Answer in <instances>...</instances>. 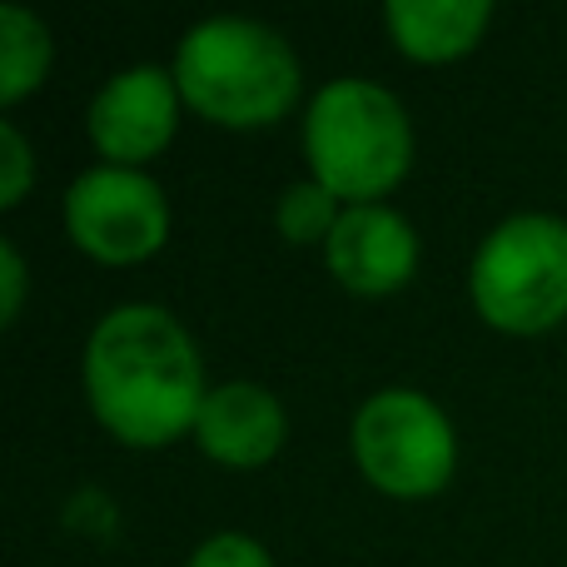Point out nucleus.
Segmentation results:
<instances>
[{"label":"nucleus","instance_id":"obj_1","mask_svg":"<svg viewBox=\"0 0 567 567\" xmlns=\"http://www.w3.org/2000/svg\"><path fill=\"white\" fill-rule=\"evenodd\" d=\"M85 393L95 419L130 449H165L195 433L209 399L195 339L159 303H120L95 323Z\"/></svg>","mask_w":567,"mask_h":567},{"label":"nucleus","instance_id":"obj_2","mask_svg":"<svg viewBox=\"0 0 567 567\" xmlns=\"http://www.w3.org/2000/svg\"><path fill=\"white\" fill-rule=\"evenodd\" d=\"M179 100L225 130H259L299 100V60L279 30L245 16L199 20L175 55Z\"/></svg>","mask_w":567,"mask_h":567},{"label":"nucleus","instance_id":"obj_3","mask_svg":"<svg viewBox=\"0 0 567 567\" xmlns=\"http://www.w3.org/2000/svg\"><path fill=\"white\" fill-rule=\"evenodd\" d=\"M303 159L313 179L349 205L389 195L413 159V130L399 95L373 80H329L303 120Z\"/></svg>","mask_w":567,"mask_h":567},{"label":"nucleus","instance_id":"obj_4","mask_svg":"<svg viewBox=\"0 0 567 567\" xmlns=\"http://www.w3.org/2000/svg\"><path fill=\"white\" fill-rule=\"evenodd\" d=\"M478 313L503 333H548L567 319V219L513 215L483 239L468 275Z\"/></svg>","mask_w":567,"mask_h":567},{"label":"nucleus","instance_id":"obj_5","mask_svg":"<svg viewBox=\"0 0 567 567\" xmlns=\"http://www.w3.org/2000/svg\"><path fill=\"white\" fill-rule=\"evenodd\" d=\"M353 458L359 473L389 498H429L453 478L458 439L429 393L379 389L353 413Z\"/></svg>","mask_w":567,"mask_h":567},{"label":"nucleus","instance_id":"obj_6","mask_svg":"<svg viewBox=\"0 0 567 567\" xmlns=\"http://www.w3.org/2000/svg\"><path fill=\"white\" fill-rule=\"evenodd\" d=\"M65 229L100 265H140L169 235L165 189L140 169H85L65 189Z\"/></svg>","mask_w":567,"mask_h":567},{"label":"nucleus","instance_id":"obj_7","mask_svg":"<svg viewBox=\"0 0 567 567\" xmlns=\"http://www.w3.org/2000/svg\"><path fill=\"white\" fill-rule=\"evenodd\" d=\"M179 115V85L159 65L120 70L100 85L90 100V140L95 150L120 169H135L155 159L175 135Z\"/></svg>","mask_w":567,"mask_h":567},{"label":"nucleus","instance_id":"obj_8","mask_svg":"<svg viewBox=\"0 0 567 567\" xmlns=\"http://www.w3.org/2000/svg\"><path fill=\"white\" fill-rule=\"evenodd\" d=\"M329 269L349 293L379 299L413 279L419 269V235L413 225L389 205H349L333 225L329 245Z\"/></svg>","mask_w":567,"mask_h":567},{"label":"nucleus","instance_id":"obj_9","mask_svg":"<svg viewBox=\"0 0 567 567\" xmlns=\"http://www.w3.org/2000/svg\"><path fill=\"white\" fill-rule=\"evenodd\" d=\"M284 419L279 399L265 383H225V389H209L205 409L195 423V443L225 468H259L284 449Z\"/></svg>","mask_w":567,"mask_h":567},{"label":"nucleus","instance_id":"obj_10","mask_svg":"<svg viewBox=\"0 0 567 567\" xmlns=\"http://www.w3.org/2000/svg\"><path fill=\"white\" fill-rule=\"evenodd\" d=\"M488 20H493L488 0H389L383 6L389 40L409 60H423V65L468 55L483 40Z\"/></svg>","mask_w":567,"mask_h":567},{"label":"nucleus","instance_id":"obj_11","mask_svg":"<svg viewBox=\"0 0 567 567\" xmlns=\"http://www.w3.org/2000/svg\"><path fill=\"white\" fill-rule=\"evenodd\" d=\"M50 30L25 6H0V105H16L45 80Z\"/></svg>","mask_w":567,"mask_h":567},{"label":"nucleus","instance_id":"obj_12","mask_svg":"<svg viewBox=\"0 0 567 567\" xmlns=\"http://www.w3.org/2000/svg\"><path fill=\"white\" fill-rule=\"evenodd\" d=\"M339 195L319 185V179H303V185H289L275 209V225L289 245H329L333 225H339Z\"/></svg>","mask_w":567,"mask_h":567},{"label":"nucleus","instance_id":"obj_13","mask_svg":"<svg viewBox=\"0 0 567 567\" xmlns=\"http://www.w3.org/2000/svg\"><path fill=\"white\" fill-rule=\"evenodd\" d=\"M189 567H275V558L245 533H219V538L199 543Z\"/></svg>","mask_w":567,"mask_h":567},{"label":"nucleus","instance_id":"obj_14","mask_svg":"<svg viewBox=\"0 0 567 567\" xmlns=\"http://www.w3.org/2000/svg\"><path fill=\"white\" fill-rule=\"evenodd\" d=\"M0 150H6V159H0V209H16L30 189V145L16 125H0Z\"/></svg>","mask_w":567,"mask_h":567},{"label":"nucleus","instance_id":"obj_15","mask_svg":"<svg viewBox=\"0 0 567 567\" xmlns=\"http://www.w3.org/2000/svg\"><path fill=\"white\" fill-rule=\"evenodd\" d=\"M0 289H6L0 313H6V323H16L20 299H25V265H20V249L10 245V239H0Z\"/></svg>","mask_w":567,"mask_h":567}]
</instances>
